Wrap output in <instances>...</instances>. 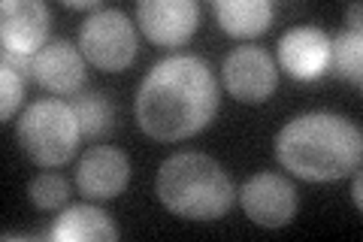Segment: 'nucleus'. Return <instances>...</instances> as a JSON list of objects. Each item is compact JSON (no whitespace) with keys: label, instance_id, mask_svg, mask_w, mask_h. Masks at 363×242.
<instances>
[{"label":"nucleus","instance_id":"nucleus-11","mask_svg":"<svg viewBox=\"0 0 363 242\" xmlns=\"http://www.w3.org/2000/svg\"><path fill=\"white\" fill-rule=\"evenodd\" d=\"M130 160L112 145H94L82 155L76 167V185L91 200H112L128 188Z\"/></svg>","mask_w":363,"mask_h":242},{"label":"nucleus","instance_id":"nucleus-21","mask_svg":"<svg viewBox=\"0 0 363 242\" xmlns=\"http://www.w3.org/2000/svg\"><path fill=\"white\" fill-rule=\"evenodd\" d=\"M67 6H70V9H94V13L100 9L97 0H67Z\"/></svg>","mask_w":363,"mask_h":242},{"label":"nucleus","instance_id":"nucleus-16","mask_svg":"<svg viewBox=\"0 0 363 242\" xmlns=\"http://www.w3.org/2000/svg\"><path fill=\"white\" fill-rule=\"evenodd\" d=\"M70 106L79 119V128H82V133L91 136V140H97V136L112 131V106L104 94H79Z\"/></svg>","mask_w":363,"mask_h":242},{"label":"nucleus","instance_id":"nucleus-1","mask_svg":"<svg viewBox=\"0 0 363 242\" xmlns=\"http://www.w3.org/2000/svg\"><path fill=\"white\" fill-rule=\"evenodd\" d=\"M218 109V82L197 55H173L155 64L136 94V121L161 143H179L209 128Z\"/></svg>","mask_w":363,"mask_h":242},{"label":"nucleus","instance_id":"nucleus-14","mask_svg":"<svg viewBox=\"0 0 363 242\" xmlns=\"http://www.w3.org/2000/svg\"><path fill=\"white\" fill-rule=\"evenodd\" d=\"M212 9L230 37H260L272 25L269 0H215Z\"/></svg>","mask_w":363,"mask_h":242},{"label":"nucleus","instance_id":"nucleus-3","mask_svg":"<svg viewBox=\"0 0 363 242\" xmlns=\"http://www.w3.org/2000/svg\"><path fill=\"white\" fill-rule=\"evenodd\" d=\"M157 200L173 215L188 221H215L233 203V182L227 170L200 152L167 158L155 182Z\"/></svg>","mask_w":363,"mask_h":242},{"label":"nucleus","instance_id":"nucleus-4","mask_svg":"<svg viewBox=\"0 0 363 242\" xmlns=\"http://www.w3.org/2000/svg\"><path fill=\"white\" fill-rule=\"evenodd\" d=\"M79 136H82V128H79L73 106L55 97L30 103L18 119V143L40 167L67 164L76 155Z\"/></svg>","mask_w":363,"mask_h":242},{"label":"nucleus","instance_id":"nucleus-8","mask_svg":"<svg viewBox=\"0 0 363 242\" xmlns=\"http://www.w3.org/2000/svg\"><path fill=\"white\" fill-rule=\"evenodd\" d=\"M136 21L152 43L176 49V45L188 43L191 33L197 31L200 6L194 0H140Z\"/></svg>","mask_w":363,"mask_h":242},{"label":"nucleus","instance_id":"nucleus-9","mask_svg":"<svg viewBox=\"0 0 363 242\" xmlns=\"http://www.w3.org/2000/svg\"><path fill=\"white\" fill-rule=\"evenodd\" d=\"M279 64L297 82H315L330 70V37L321 28H291L279 43Z\"/></svg>","mask_w":363,"mask_h":242},{"label":"nucleus","instance_id":"nucleus-13","mask_svg":"<svg viewBox=\"0 0 363 242\" xmlns=\"http://www.w3.org/2000/svg\"><path fill=\"white\" fill-rule=\"evenodd\" d=\"M49 239L55 242H116L118 227L112 224V218L104 209L88 206V203H76L55 218Z\"/></svg>","mask_w":363,"mask_h":242},{"label":"nucleus","instance_id":"nucleus-19","mask_svg":"<svg viewBox=\"0 0 363 242\" xmlns=\"http://www.w3.org/2000/svg\"><path fill=\"white\" fill-rule=\"evenodd\" d=\"M33 61H37V55H16V52H4V64L13 67L18 76H30L33 79Z\"/></svg>","mask_w":363,"mask_h":242},{"label":"nucleus","instance_id":"nucleus-18","mask_svg":"<svg viewBox=\"0 0 363 242\" xmlns=\"http://www.w3.org/2000/svg\"><path fill=\"white\" fill-rule=\"evenodd\" d=\"M0 91H4V97H0V119L9 121L13 119V112L21 106V97H25V82H21V76L13 70V67H0Z\"/></svg>","mask_w":363,"mask_h":242},{"label":"nucleus","instance_id":"nucleus-15","mask_svg":"<svg viewBox=\"0 0 363 242\" xmlns=\"http://www.w3.org/2000/svg\"><path fill=\"white\" fill-rule=\"evenodd\" d=\"M330 70L351 85H360L363 79V37L360 31H342L330 40Z\"/></svg>","mask_w":363,"mask_h":242},{"label":"nucleus","instance_id":"nucleus-17","mask_svg":"<svg viewBox=\"0 0 363 242\" xmlns=\"http://www.w3.org/2000/svg\"><path fill=\"white\" fill-rule=\"evenodd\" d=\"M28 194H30V203L37 206L43 212H55L61 209L70 197V185H67V179L58 176V172H43L28 185Z\"/></svg>","mask_w":363,"mask_h":242},{"label":"nucleus","instance_id":"nucleus-6","mask_svg":"<svg viewBox=\"0 0 363 242\" xmlns=\"http://www.w3.org/2000/svg\"><path fill=\"white\" fill-rule=\"evenodd\" d=\"M224 88L240 103H264L279 85L276 61L260 45H240L224 57Z\"/></svg>","mask_w":363,"mask_h":242},{"label":"nucleus","instance_id":"nucleus-5","mask_svg":"<svg viewBox=\"0 0 363 242\" xmlns=\"http://www.w3.org/2000/svg\"><path fill=\"white\" fill-rule=\"evenodd\" d=\"M79 52L85 55V61L109 73L130 67L140 52L133 21L118 9H97L79 28Z\"/></svg>","mask_w":363,"mask_h":242},{"label":"nucleus","instance_id":"nucleus-7","mask_svg":"<svg viewBox=\"0 0 363 242\" xmlns=\"http://www.w3.org/2000/svg\"><path fill=\"white\" fill-rule=\"evenodd\" d=\"M240 203L260 227H285L297 215V188L279 172H257L242 185Z\"/></svg>","mask_w":363,"mask_h":242},{"label":"nucleus","instance_id":"nucleus-22","mask_svg":"<svg viewBox=\"0 0 363 242\" xmlns=\"http://www.w3.org/2000/svg\"><path fill=\"white\" fill-rule=\"evenodd\" d=\"M351 200H354L357 209L363 206V182H360V179H354V191H351Z\"/></svg>","mask_w":363,"mask_h":242},{"label":"nucleus","instance_id":"nucleus-20","mask_svg":"<svg viewBox=\"0 0 363 242\" xmlns=\"http://www.w3.org/2000/svg\"><path fill=\"white\" fill-rule=\"evenodd\" d=\"M348 31H360V4H351L348 6Z\"/></svg>","mask_w":363,"mask_h":242},{"label":"nucleus","instance_id":"nucleus-2","mask_svg":"<svg viewBox=\"0 0 363 242\" xmlns=\"http://www.w3.org/2000/svg\"><path fill=\"white\" fill-rule=\"evenodd\" d=\"M279 164L306 182L351 176L363 158V136L354 121L333 112H309L288 121L276 136Z\"/></svg>","mask_w":363,"mask_h":242},{"label":"nucleus","instance_id":"nucleus-12","mask_svg":"<svg viewBox=\"0 0 363 242\" xmlns=\"http://www.w3.org/2000/svg\"><path fill=\"white\" fill-rule=\"evenodd\" d=\"M33 79L52 94H76L85 82V55L70 43H49L37 52Z\"/></svg>","mask_w":363,"mask_h":242},{"label":"nucleus","instance_id":"nucleus-10","mask_svg":"<svg viewBox=\"0 0 363 242\" xmlns=\"http://www.w3.org/2000/svg\"><path fill=\"white\" fill-rule=\"evenodd\" d=\"M49 33V6L43 0H4L0 4V43L4 52L37 55Z\"/></svg>","mask_w":363,"mask_h":242}]
</instances>
